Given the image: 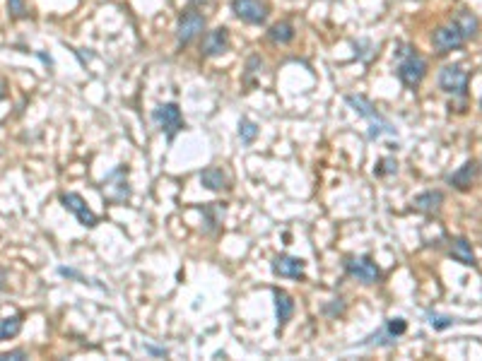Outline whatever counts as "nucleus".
Returning a JSON list of instances; mask_svg holds the SVG:
<instances>
[{
    "instance_id": "obj_5",
    "label": "nucleus",
    "mask_w": 482,
    "mask_h": 361,
    "mask_svg": "<svg viewBox=\"0 0 482 361\" xmlns=\"http://www.w3.org/2000/svg\"><path fill=\"white\" fill-rule=\"evenodd\" d=\"M231 12L246 25H266L268 20L266 0H231Z\"/></svg>"
},
{
    "instance_id": "obj_27",
    "label": "nucleus",
    "mask_w": 482,
    "mask_h": 361,
    "mask_svg": "<svg viewBox=\"0 0 482 361\" xmlns=\"http://www.w3.org/2000/svg\"><path fill=\"white\" fill-rule=\"evenodd\" d=\"M8 97V82L3 78H0V102H3V99Z\"/></svg>"
},
{
    "instance_id": "obj_24",
    "label": "nucleus",
    "mask_w": 482,
    "mask_h": 361,
    "mask_svg": "<svg viewBox=\"0 0 482 361\" xmlns=\"http://www.w3.org/2000/svg\"><path fill=\"white\" fill-rule=\"evenodd\" d=\"M391 174H398V161L393 159V156H384V159L379 161V166L374 169V176H391Z\"/></svg>"
},
{
    "instance_id": "obj_26",
    "label": "nucleus",
    "mask_w": 482,
    "mask_h": 361,
    "mask_svg": "<svg viewBox=\"0 0 482 361\" xmlns=\"http://www.w3.org/2000/svg\"><path fill=\"white\" fill-rule=\"evenodd\" d=\"M10 359H27V351L12 349V351H5V354H0V361H10Z\"/></svg>"
},
{
    "instance_id": "obj_10",
    "label": "nucleus",
    "mask_w": 482,
    "mask_h": 361,
    "mask_svg": "<svg viewBox=\"0 0 482 361\" xmlns=\"http://www.w3.org/2000/svg\"><path fill=\"white\" fill-rule=\"evenodd\" d=\"M405 330H408V323L403 321V318H389V321L381 325L379 332H374L371 337H367L362 345L365 347H381V345H395V340H398L400 335H405Z\"/></svg>"
},
{
    "instance_id": "obj_3",
    "label": "nucleus",
    "mask_w": 482,
    "mask_h": 361,
    "mask_svg": "<svg viewBox=\"0 0 482 361\" xmlns=\"http://www.w3.org/2000/svg\"><path fill=\"white\" fill-rule=\"evenodd\" d=\"M152 121H154V126L167 135L169 142L176 137V132L183 130V116H181V108H179L176 102L159 104V106L152 111Z\"/></svg>"
},
{
    "instance_id": "obj_19",
    "label": "nucleus",
    "mask_w": 482,
    "mask_h": 361,
    "mask_svg": "<svg viewBox=\"0 0 482 361\" xmlns=\"http://www.w3.org/2000/svg\"><path fill=\"white\" fill-rule=\"evenodd\" d=\"M268 36H271L273 44H290V41L297 36V32H295V25H292V22L282 20V22H277V25L271 27Z\"/></svg>"
},
{
    "instance_id": "obj_2",
    "label": "nucleus",
    "mask_w": 482,
    "mask_h": 361,
    "mask_svg": "<svg viewBox=\"0 0 482 361\" xmlns=\"http://www.w3.org/2000/svg\"><path fill=\"white\" fill-rule=\"evenodd\" d=\"M398 56V80L405 84L408 89L420 87L424 78H427V60L417 54V49L413 46H400V51H395Z\"/></svg>"
},
{
    "instance_id": "obj_23",
    "label": "nucleus",
    "mask_w": 482,
    "mask_h": 361,
    "mask_svg": "<svg viewBox=\"0 0 482 361\" xmlns=\"http://www.w3.org/2000/svg\"><path fill=\"white\" fill-rule=\"evenodd\" d=\"M429 318V325L434 327V330H448V327H453V323H456V318L451 316H439V313H427Z\"/></svg>"
},
{
    "instance_id": "obj_18",
    "label": "nucleus",
    "mask_w": 482,
    "mask_h": 361,
    "mask_svg": "<svg viewBox=\"0 0 482 361\" xmlns=\"http://www.w3.org/2000/svg\"><path fill=\"white\" fill-rule=\"evenodd\" d=\"M453 25L461 30V34L466 36V41H472L477 36V32H480V20H477L472 12L468 10H461L456 17H453Z\"/></svg>"
},
{
    "instance_id": "obj_9",
    "label": "nucleus",
    "mask_w": 482,
    "mask_h": 361,
    "mask_svg": "<svg viewBox=\"0 0 482 361\" xmlns=\"http://www.w3.org/2000/svg\"><path fill=\"white\" fill-rule=\"evenodd\" d=\"M60 205H63L68 212H73V215L78 217L80 224L87 226V229H94V226L99 224V217L89 210L84 198L78 196V193H60Z\"/></svg>"
},
{
    "instance_id": "obj_21",
    "label": "nucleus",
    "mask_w": 482,
    "mask_h": 361,
    "mask_svg": "<svg viewBox=\"0 0 482 361\" xmlns=\"http://www.w3.org/2000/svg\"><path fill=\"white\" fill-rule=\"evenodd\" d=\"M239 137L244 145H251V142L258 137V126L251 121V118H241L239 121Z\"/></svg>"
},
{
    "instance_id": "obj_20",
    "label": "nucleus",
    "mask_w": 482,
    "mask_h": 361,
    "mask_svg": "<svg viewBox=\"0 0 482 361\" xmlns=\"http://www.w3.org/2000/svg\"><path fill=\"white\" fill-rule=\"evenodd\" d=\"M22 330V316H10V318H0V342L10 340V337L20 335Z\"/></svg>"
},
{
    "instance_id": "obj_22",
    "label": "nucleus",
    "mask_w": 482,
    "mask_h": 361,
    "mask_svg": "<svg viewBox=\"0 0 482 361\" xmlns=\"http://www.w3.org/2000/svg\"><path fill=\"white\" fill-rule=\"evenodd\" d=\"M203 212L207 215V231H212L217 224H220L222 215H225V205H217V202H212V205L203 207Z\"/></svg>"
},
{
    "instance_id": "obj_14",
    "label": "nucleus",
    "mask_w": 482,
    "mask_h": 361,
    "mask_svg": "<svg viewBox=\"0 0 482 361\" xmlns=\"http://www.w3.org/2000/svg\"><path fill=\"white\" fill-rule=\"evenodd\" d=\"M273 296H275V313H277V332L285 330V325L292 321L295 316V299L290 296L287 292L282 289H273Z\"/></svg>"
},
{
    "instance_id": "obj_25",
    "label": "nucleus",
    "mask_w": 482,
    "mask_h": 361,
    "mask_svg": "<svg viewBox=\"0 0 482 361\" xmlns=\"http://www.w3.org/2000/svg\"><path fill=\"white\" fill-rule=\"evenodd\" d=\"M8 10H10L12 20H25V17L30 15L25 0H8Z\"/></svg>"
},
{
    "instance_id": "obj_13",
    "label": "nucleus",
    "mask_w": 482,
    "mask_h": 361,
    "mask_svg": "<svg viewBox=\"0 0 482 361\" xmlns=\"http://www.w3.org/2000/svg\"><path fill=\"white\" fill-rule=\"evenodd\" d=\"M477 161L475 159H468L466 164L461 166L458 171H453L451 176H448V186H453V188H458V191H470L472 188V183H475V176H477Z\"/></svg>"
},
{
    "instance_id": "obj_17",
    "label": "nucleus",
    "mask_w": 482,
    "mask_h": 361,
    "mask_svg": "<svg viewBox=\"0 0 482 361\" xmlns=\"http://www.w3.org/2000/svg\"><path fill=\"white\" fill-rule=\"evenodd\" d=\"M200 183L207 188V191H227L229 188V178H227V174L220 169V166H207V169L200 171Z\"/></svg>"
},
{
    "instance_id": "obj_15",
    "label": "nucleus",
    "mask_w": 482,
    "mask_h": 361,
    "mask_svg": "<svg viewBox=\"0 0 482 361\" xmlns=\"http://www.w3.org/2000/svg\"><path fill=\"white\" fill-rule=\"evenodd\" d=\"M448 255H451L456 263L466 265V268H475L477 260H475V251H472V244L466 239V236H456L451 241V248H448Z\"/></svg>"
},
{
    "instance_id": "obj_28",
    "label": "nucleus",
    "mask_w": 482,
    "mask_h": 361,
    "mask_svg": "<svg viewBox=\"0 0 482 361\" xmlns=\"http://www.w3.org/2000/svg\"><path fill=\"white\" fill-rule=\"evenodd\" d=\"M480 108H482V99H480Z\"/></svg>"
},
{
    "instance_id": "obj_12",
    "label": "nucleus",
    "mask_w": 482,
    "mask_h": 361,
    "mask_svg": "<svg viewBox=\"0 0 482 361\" xmlns=\"http://www.w3.org/2000/svg\"><path fill=\"white\" fill-rule=\"evenodd\" d=\"M229 49V32L225 27H217V30L207 32L205 39H203L200 54L205 58H215V56H222L225 51Z\"/></svg>"
},
{
    "instance_id": "obj_4",
    "label": "nucleus",
    "mask_w": 482,
    "mask_h": 361,
    "mask_svg": "<svg viewBox=\"0 0 482 361\" xmlns=\"http://www.w3.org/2000/svg\"><path fill=\"white\" fill-rule=\"evenodd\" d=\"M345 272L362 284H376L381 279V270L369 255H349L345 258Z\"/></svg>"
},
{
    "instance_id": "obj_1",
    "label": "nucleus",
    "mask_w": 482,
    "mask_h": 361,
    "mask_svg": "<svg viewBox=\"0 0 482 361\" xmlns=\"http://www.w3.org/2000/svg\"><path fill=\"white\" fill-rule=\"evenodd\" d=\"M345 102H347V106H352L359 116H365L367 121H369V132H367L369 140H379L381 135H395V132H398L393 123H391L367 97H362V94H347Z\"/></svg>"
},
{
    "instance_id": "obj_11",
    "label": "nucleus",
    "mask_w": 482,
    "mask_h": 361,
    "mask_svg": "<svg viewBox=\"0 0 482 361\" xmlns=\"http://www.w3.org/2000/svg\"><path fill=\"white\" fill-rule=\"evenodd\" d=\"M273 275L277 277H287V279H304L306 275V263L297 255H290V253H282V255H275L273 258Z\"/></svg>"
},
{
    "instance_id": "obj_6",
    "label": "nucleus",
    "mask_w": 482,
    "mask_h": 361,
    "mask_svg": "<svg viewBox=\"0 0 482 361\" xmlns=\"http://www.w3.org/2000/svg\"><path fill=\"white\" fill-rule=\"evenodd\" d=\"M205 30V15L198 10H186L179 17V27H176V41L179 46H188L198 34H203Z\"/></svg>"
},
{
    "instance_id": "obj_7",
    "label": "nucleus",
    "mask_w": 482,
    "mask_h": 361,
    "mask_svg": "<svg viewBox=\"0 0 482 361\" xmlns=\"http://www.w3.org/2000/svg\"><path fill=\"white\" fill-rule=\"evenodd\" d=\"M468 41H466V36L461 34V30H458L456 25H446V27H439V30H434V34H432V46H434V51L437 54H451V51H458V49H463Z\"/></svg>"
},
{
    "instance_id": "obj_8",
    "label": "nucleus",
    "mask_w": 482,
    "mask_h": 361,
    "mask_svg": "<svg viewBox=\"0 0 482 361\" xmlns=\"http://www.w3.org/2000/svg\"><path fill=\"white\" fill-rule=\"evenodd\" d=\"M439 87L453 97H466L468 92V73L461 65H446L439 73Z\"/></svg>"
},
{
    "instance_id": "obj_16",
    "label": "nucleus",
    "mask_w": 482,
    "mask_h": 361,
    "mask_svg": "<svg viewBox=\"0 0 482 361\" xmlns=\"http://www.w3.org/2000/svg\"><path fill=\"white\" fill-rule=\"evenodd\" d=\"M444 205V193L441 191H424L413 200V207L422 215H437Z\"/></svg>"
}]
</instances>
